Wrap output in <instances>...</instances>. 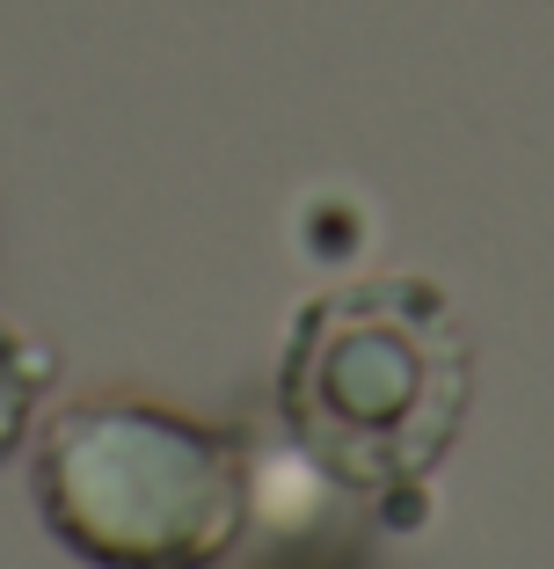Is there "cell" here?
<instances>
[{
    "label": "cell",
    "instance_id": "obj_1",
    "mask_svg": "<svg viewBox=\"0 0 554 569\" xmlns=\"http://www.w3.org/2000/svg\"><path fill=\"white\" fill-rule=\"evenodd\" d=\"M474 395L453 307L416 278L343 284L300 307L278 358V417L306 468L372 503L423 497Z\"/></svg>",
    "mask_w": 554,
    "mask_h": 569
},
{
    "label": "cell",
    "instance_id": "obj_2",
    "mask_svg": "<svg viewBox=\"0 0 554 569\" xmlns=\"http://www.w3.org/2000/svg\"><path fill=\"white\" fill-rule=\"evenodd\" d=\"M37 511L95 569H212L255 511L249 460L153 402H73L37 438Z\"/></svg>",
    "mask_w": 554,
    "mask_h": 569
},
{
    "label": "cell",
    "instance_id": "obj_3",
    "mask_svg": "<svg viewBox=\"0 0 554 569\" xmlns=\"http://www.w3.org/2000/svg\"><path fill=\"white\" fill-rule=\"evenodd\" d=\"M37 387H44V358H37L16 329H0V452H8L22 431H30Z\"/></svg>",
    "mask_w": 554,
    "mask_h": 569
}]
</instances>
